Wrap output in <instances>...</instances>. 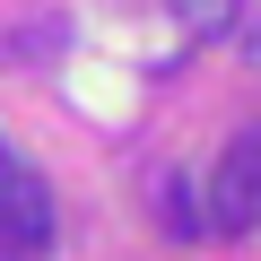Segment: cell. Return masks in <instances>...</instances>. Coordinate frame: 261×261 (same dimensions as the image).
Returning <instances> with one entry per match:
<instances>
[{"label": "cell", "instance_id": "obj_1", "mask_svg": "<svg viewBox=\"0 0 261 261\" xmlns=\"http://www.w3.org/2000/svg\"><path fill=\"white\" fill-rule=\"evenodd\" d=\"M209 226H226V235L261 226V130H235L226 140L218 183H209Z\"/></svg>", "mask_w": 261, "mask_h": 261}, {"label": "cell", "instance_id": "obj_2", "mask_svg": "<svg viewBox=\"0 0 261 261\" xmlns=\"http://www.w3.org/2000/svg\"><path fill=\"white\" fill-rule=\"evenodd\" d=\"M157 218H166V235H174V244H200V235H209V218H200V200H192V183H183V174H166V183H157Z\"/></svg>", "mask_w": 261, "mask_h": 261}, {"label": "cell", "instance_id": "obj_3", "mask_svg": "<svg viewBox=\"0 0 261 261\" xmlns=\"http://www.w3.org/2000/svg\"><path fill=\"white\" fill-rule=\"evenodd\" d=\"M166 9H174L192 35H235V27H244V0H166Z\"/></svg>", "mask_w": 261, "mask_h": 261}, {"label": "cell", "instance_id": "obj_4", "mask_svg": "<svg viewBox=\"0 0 261 261\" xmlns=\"http://www.w3.org/2000/svg\"><path fill=\"white\" fill-rule=\"evenodd\" d=\"M244 61H261V18H252V27H244Z\"/></svg>", "mask_w": 261, "mask_h": 261}, {"label": "cell", "instance_id": "obj_5", "mask_svg": "<svg viewBox=\"0 0 261 261\" xmlns=\"http://www.w3.org/2000/svg\"><path fill=\"white\" fill-rule=\"evenodd\" d=\"M9 166H18V148H9V140H0V174H9Z\"/></svg>", "mask_w": 261, "mask_h": 261}]
</instances>
